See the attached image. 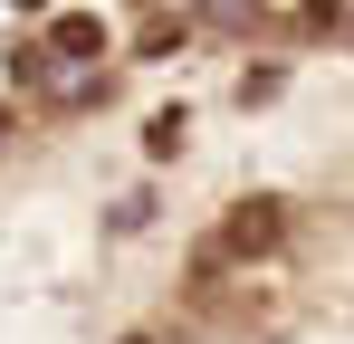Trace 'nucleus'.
I'll return each mask as SVG.
<instances>
[{"label": "nucleus", "instance_id": "nucleus-5", "mask_svg": "<svg viewBox=\"0 0 354 344\" xmlns=\"http://www.w3.org/2000/svg\"><path fill=\"white\" fill-rule=\"evenodd\" d=\"M0 134H10V106H0Z\"/></svg>", "mask_w": 354, "mask_h": 344}, {"label": "nucleus", "instance_id": "nucleus-6", "mask_svg": "<svg viewBox=\"0 0 354 344\" xmlns=\"http://www.w3.org/2000/svg\"><path fill=\"white\" fill-rule=\"evenodd\" d=\"M124 344H144V335H124Z\"/></svg>", "mask_w": 354, "mask_h": 344}, {"label": "nucleus", "instance_id": "nucleus-2", "mask_svg": "<svg viewBox=\"0 0 354 344\" xmlns=\"http://www.w3.org/2000/svg\"><path fill=\"white\" fill-rule=\"evenodd\" d=\"M96 57H106V19L58 10V19H48V67H96Z\"/></svg>", "mask_w": 354, "mask_h": 344}, {"label": "nucleus", "instance_id": "nucleus-1", "mask_svg": "<svg viewBox=\"0 0 354 344\" xmlns=\"http://www.w3.org/2000/svg\"><path fill=\"white\" fill-rule=\"evenodd\" d=\"M278 239H288V201H230L221 229H211V258H278Z\"/></svg>", "mask_w": 354, "mask_h": 344}, {"label": "nucleus", "instance_id": "nucleus-4", "mask_svg": "<svg viewBox=\"0 0 354 344\" xmlns=\"http://www.w3.org/2000/svg\"><path fill=\"white\" fill-rule=\"evenodd\" d=\"M182 124H192V115H182V106H163L153 124H144V144H153V153H182Z\"/></svg>", "mask_w": 354, "mask_h": 344}, {"label": "nucleus", "instance_id": "nucleus-3", "mask_svg": "<svg viewBox=\"0 0 354 344\" xmlns=\"http://www.w3.org/2000/svg\"><path fill=\"white\" fill-rule=\"evenodd\" d=\"M192 29H201V19H192V10H153V19H144V29H134V57H173L182 39H192Z\"/></svg>", "mask_w": 354, "mask_h": 344}]
</instances>
